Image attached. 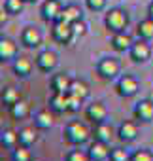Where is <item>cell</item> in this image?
Instances as JSON below:
<instances>
[{
  "label": "cell",
  "instance_id": "1",
  "mask_svg": "<svg viewBox=\"0 0 153 161\" xmlns=\"http://www.w3.org/2000/svg\"><path fill=\"white\" fill-rule=\"evenodd\" d=\"M104 23H106V29L112 31V32H121L127 29L129 25V15L125 10L121 8H112L106 12V17H104Z\"/></svg>",
  "mask_w": 153,
  "mask_h": 161
},
{
  "label": "cell",
  "instance_id": "2",
  "mask_svg": "<svg viewBox=\"0 0 153 161\" xmlns=\"http://www.w3.org/2000/svg\"><path fill=\"white\" fill-rule=\"evenodd\" d=\"M64 138L70 144H74V146H82L83 142H87L89 131H87V127L82 121H70L64 127Z\"/></svg>",
  "mask_w": 153,
  "mask_h": 161
},
{
  "label": "cell",
  "instance_id": "3",
  "mask_svg": "<svg viewBox=\"0 0 153 161\" xmlns=\"http://www.w3.org/2000/svg\"><path fill=\"white\" fill-rule=\"evenodd\" d=\"M138 91H140V82H138L134 76H129L127 74V76H121L119 78V82H117V93H119V97L130 99Z\"/></svg>",
  "mask_w": 153,
  "mask_h": 161
},
{
  "label": "cell",
  "instance_id": "4",
  "mask_svg": "<svg viewBox=\"0 0 153 161\" xmlns=\"http://www.w3.org/2000/svg\"><path fill=\"white\" fill-rule=\"evenodd\" d=\"M129 55L134 63H145L151 57V46L147 44V40L138 38L136 42H132V46L129 49Z\"/></svg>",
  "mask_w": 153,
  "mask_h": 161
},
{
  "label": "cell",
  "instance_id": "5",
  "mask_svg": "<svg viewBox=\"0 0 153 161\" xmlns=\"http://www.w3.org/2000/svg\"><path fill=\"white\" fill-rule=\"evenodd\" d=\"M119 70H121L119 63H117L115 59H112V57H104V59H100V61L97 63V72H98L102 78H106V80L117 78V76H119Z\"/></svg>",
  "mask_w": 153,
  "mask_h": 161
},
{
  "label": "cell",
  "instance_id": "6",
  "mask_svg": "<svg viewBox=\"0 0 153 161\" xmlns=\"http://www.w3.org/2000/svg\"><path fill=\"white\" fill-rule=\"evenodd\" d=\"M59 64V59H57V53L51 51V49H44L38 53L36 57V66L42 70V72H53Z\"/></svg>",
  "mask_w": 153,
  "mask_h": 161
},
{
  "label": "cell",
  "instance_id": "7",
  "mask_svg": "<svg viewBox=\"0 0 153 161\" xmlns=\"http://www.w3.org/2000/svg\"><path fill=\"white\" fill-rule=\"evenodd\" d=\"M61 2L59 0H44V4L40 8V14H42V19L47 21V23H55L59 17H61Z\"/></svg>",
  "mask_w": 153,
  "mask_h": 161
},
{
  "label": "cell",
  "instance_id": "8",
  "mask_svg": "<svg viewBox=\"0 0 153 161\" xmlns=\"http://www.w3.org/2000/svg\"><path fill=\"white\" fill-rule=\"evenodd\" d=\"M53 38L61 44H70V40L74 38V32H72V25L66 23V21H55L53 23Z\"/></svg>",
  "mask_w": 153,
  "mask_h": 161
},
{
  "label": "cell",
  "instance_id": "9",
  "mask_svg": "<svg viewBox=\"0 0 153 161\" xmlns=\"http://www.w3.org/2000/svg\"><path fill=\"white\" fill-rule=\"evenodd\" d=\"M110 152L112 150H110L108 142H102V140H95L87 148V153H89L91 161H106L110 157Z\"/></svg>",
  "mask_w": 153,
  "mask_h": 161
},
{
  "label": "cell",
  "instance_id": "10",
  "mask_svg": "<svg viewBox=\"0 0 153 161\" xmlns=\"http://www.w3.org/2000/svg\"><path fill=\"white\" fill-rule=\"evenodd\" d=\"M134 118L140 121H151L153 119V101L142 99L134 106Z\"/></svg>",
  "mask_w": 153,
  "mask_h": 161
},
{
  "label": "cell",
  "instance_id": "11",
  "mask_svg": "<svg viewBox=\"0 0 153 161\" xmlns=\"http://www.w3.org/2000/svg\"><path fill=\"white\" fill-rule=\"evenodd\" d=\"M17 59V44L10 38L0 40V63L6 61H15Z\"/></svg>",
  "mask_w": 153,
  "mask_h": 161
},
{
  "label": "cell",
  "instance_id": "12",
  "mask_svg": "<svg viewBox=\"0 0 153 161\" xmlns=\"http://www.w3.org/2000/svg\"><path fill=\"white\" fill-rule=\"evenodd\" d=\"M21 42L27 47H38L42 44V32L36 27H25L21 32Z\"/></svg>",
  "mask_w": 153,
  "mask_h": 161
},
{
  "label": "cell",
  "instance_id": "13",
  "mask_svg": "<svg viewBox=\"0 0 153 161\" xmlns=\"http://www.w3.org/2000/svg\"><path fill=\"white\" fill-rule=\"evenodd\" d=\"M85 114H87V119H91L93 123H100V121H106L108 108L104 106V103H93L87 106Z\"/></svg>",
  "mask_w": 153,
  "mask_h": 161
},
{
  "label": "cell",
  "instance_id": "14",
  "mask_svg": "<svg viewBox=\"0 0 153 161\" xmlns=\"http://www.w3.org/2000/svg\"><path fill=\"white\" fill-rule=\"evenodd\" d=\"M61 21H66V23H76V21H80V19H83V12H82V8L78 6V4H66L62 10H61V17H59ZM57 19V21H59Z\"/></svg>",
  "mask_w": 153,
  "mask_h": 161
},
{
  "label": "cell",
  "instance_id": "15",
  "mask_svg": "<svg viewBox=\"0 0 153 161\" xmlns=\"http://www.w3.org/2000/svg\"><path fill=\"white\" fill-rule=\"evenodd\" d=\"M117 135H119V138H121L123 142H132V140H136V136H138V125H136L134 121H123V123L119 125Z\"/></svg>",
  "mask_w": 153,
  "mask_h": 161
},
{
  "label": "cell",
  "instance_id": "16",
  "mask_svg": "<svg viewBox=\"0 0 153 161\" xmlns=\"http://www.w3.org/2000/svg\"><path fill=\"white\" fill-rule=\"evenodd\" d=\"M112 46H113L115 51H129L130 46H132V38H130V34H127L125 31L113 32V36H112Z\"/></svg>",
  "mask_w": 153,
  "mask_h": 161
},
{
  "label": "cell",
  "instance_id": "17",
  "mask_svg": "<svg viewBox=\"0 0 153 161\" xmlns=\"http://www.w3.org/2000/svg\"><path fill=\"white\" fill-rule=\"evenodd\" d=\"M70 84H72V78H70L68 74H64V72L55 74V76L51 78V87H53L55 93H68Z\"/></svg>",
  "mask_w": 153,
  "mask_h": 161
},
{
  "label": "cell",
  "instance_id": "18",
  "mask_svg": "<svg viewBox=\"0 0 153 161\" xmlns=\"http://www.w3.org/2000/svg\"><path fill=\"white\" fill-rule=\"evenodd\" d=\"M13 72L19 76V78H27L30 76L32 72V61L29 57H17L13 61Z\"/></svg>",
  "mask_w": 153,
  "mask_h": 161
},
{
  "label": "cell",
  "instance_id": "19",
  "mask_svg": "<svg viewBox=\"0 0 153 161\" xmlns=\"http://www.w3.org/2000/svg\"><path fill=\"white\" fill-rule=\"evenodd\" d=\"M34 127L36 129H51L53 127V114L49 110H38L34 114Z\"/></svg>",
  "mask_w": 153,
  "mask_h": 161
},
{
  "label": "cell",
  "instance_id": "20",
  "mask_svg": "<svg viewBox=\"0 0 153 161\" xmlns=\"http://www.w3.org/2000/svg\"><path fill=\"white\" fill-rule=\"evenodd\" d=\"M49 106L55 112H68V93H53L49 99Z\"/></svg>",
  "mask_w": 153,
  "mask_h": 161
},
{
  "label": "cell",
  "instance_id": "21",
  "mask_svg": "<svg viewBox=\"0 0 153 161\" xmlns=\"http://www.w3.org/2000/svg\"><path fill=\"white\" fill-rule=\"evenodd\" d=\"M70 95H76V97H80V99H87L89 97V87L85 82H82V80H72V84H70V89H68Z\"/></svg>",
  "mask_w": 153,
  "mask_h": 161
},
{
  "label": "cell",
  "instance_id": "22",
  "mask_svg": "<svg viewBox=\"0 0 153 161\" xmlns=\"http://www.w3.org/2000/svg\"><path fill=\"white\" fill-rule=\"evenodd\" d=\"M10 114H12L15 119H25V118L30 114V104L25 103V101H17L15 104L10 106Z\"/></svg>",
  "mask_w": 153,
  "mask_h": 161
},
{
  "label": "cell",
  "instance_id": "23",
  "mask_svg": "<svg viewBox=\"0 0 153 161\" xmlns=\"http://www.w3.org/2000/svg\"><path fill=\"white\" fill-rule=\"evenodd\" d=\"M36 138H38V135H36V129H34V127H23V129L19 131V144H21V146L30 148V146L36 142Z\"/></svg>",
  "mask_w": 153,
  "mask_h": 161
},
{
  "label": "cell",
  "instance_id": "24",
  "mask_svg": "<svg viewBox=\"0 0 153 161\" xmlns=\"http://www.w3.org/2000/svg\"><path fill=\"white\" fill-rule=\"evenodd\" d=\"M136 32H138V38H144V40H151L153 38V19H144V21H140L138 23V27H136Z\"/></svg>",
  "mask_w": 153,
  "mask_h": 161
},
{
  "label": "cell",
  "instance_id": "25",
  "mask_svg": "<svg viewBox=\"0 0 153 161\" xmlns=\"http://www.w3.org/2000/svg\"><path fill=\"white\" fill-rule=\"evenodd\" d=\"M112 138V127L106 121L95 123V140H102V142H110Z\"/></svg>",
  "mask_w": 153,
  "mask_h": 161
},
{
  "label": "cell",
  "instance_id": "26",
  "mask_svg": "<svg viewBox=\"0 0 153 161\" xmlns=\"http://www.w3.org/2000/svg\"><path fill=\"white\" fill-rule=\"evenodd\" d=\"M25 0H4V12L8 15H19L25 8Z\"/></svg>",
  "mask_w": 153,
  "mask_h": 161
},
{
  "label": "cell",
  "instance_id": "27",
  "mask_svg": "<svg viewBox=\"0 0 153 161\" xmlns=\"http://www.w3.org/2000/svg\"><path fill=\"white\" fill-rule=\"evenodd\" d=\"M17 101H21V97H19V91H17L15 87H6V89L2 91V103H4V104L12 106V104H15Z\"/></svg>",
  "mask_w": 153,
  "mask_h": 161
},
{
  "label": "cell",
  "instance_id": "28",
  "mask_svg": "<svg viewBox=\"0 0 153 161\" xmlns=\"http://www.w3.org/2000/svg\"><path fill=\"white\" fill-rule=\"evenodd\" d=\"M2 144L8 146V148L19 146V133H17V131H12V129L4 131V133H2Z\"/></svg>",
  "mask_w": 153,
  "mask_h": 161
},
{
  "label": "cell",
  "instance_id": "29",
  "mask_svg": "<svg viewBox=\"0 0 153 161\" xmlns=\"http://www.w3.org/2000/svg\"><path fill=\"white\" fill-rule=\"evenodd\" d=\"M12 157H13V161H32V153L29 152L27 146H21V144L13 148Z\"/></svg>",
  "mask_w": 153,
  "mask_h": 161
},
{
  "label": "cell",
  "instance_id": "30",
  "mask_svg": "<svg viewBox=\"0 0 153 161\" xmlns=\"http://www.w3.org/2000/svg\"><path fill=\"white\" fill-rule=\"evenodd\" d=\"M110 161H130V153L125 148H113L110 152Z\"/></svg>",
  "mask_w": 153,
  "mask_h": 161
},
{
  "label": "cell",
  "instance_id": "31",
  "mask_svg": "<svg viewBox=\"0 0 153 161\" xmlns=\"http://www.w3.org/2000/svg\"><path fill=\"white\" fill-rule=\"evenodd\" d=\"M66 161H91L89 153L83 152V150H72L68 155H66Z\"/></svg>",
  "mask_w": 153,
  "mask_h": 161
},
{
  "label": "cell",
  "instance_id": "32",
  "mask_svg": "<svg viewBox=\"0 0 153 161\" xmlns=\"http://www.w3.org/2000/svg\"><path fill=\"white\" fill-rule=\"evenodd\" d=\"M130 161H153V152L149 150H136L130 153Z\"/></svg>",
  "mask_w": 153,
  "mask_h": 161
},
{
  "label": "cell",
  "instance_id": "33",
  "mask_svg": "<svg viewBox=\"0 0 153 161\" xmlns=\"http://www.w3.org/2000/svg\"><path fill=\"white\" fill-rule=\"evenodd\" d=\"M72 32H74V38H82V36H85V34H87V25H85V21L80 19V21L72 23Z\"/></svg>",
  "mask_w": 153,
  "mask_h": 161
},
{
  "label": "cell",
  "instance_id": "34",
  "mask_svg": "<svg viewBox=\"0 0 153 161\" xmlns=\"http://www.w3.org/2000/svg\"><path fill=\"white\" fill-rule=\"evenodd\" d=\"M82 104H83V99L68 93V112H78L82 108Z\"/></svg>",
  "mask_w": 153,
  "mask_h": 161
},
{
  "label": "cell",
  "instance_id": "35",
  "mask_svg": "<svg viewBox=\"0 0 153 161\" xmlns=\"http://www.w3.org/2000/svg\"><path fill=\"white\" fill-rule=\"evenodd\" d=\"M106 2L108 0H85V4L91 12H102L106 8Z\"/></svg>",
  "mask_w": 153,
  "mask_h": 161
},
{
  "label": "cell",
  "instance_id": "36",
  "mask_svg": "<svg viewBox=\"0 0 153 161\" xmlns=\"http://www.w3.org/2000/svg\"><path fill=\"white\" fill-rule=\"evenodd\" d=\"M147 17L153 19V2H149V6H147Z\"/></svg>",
  "mask_w": 153,
  "mask_h": 161
},
{
  "label": "cell",
  "instance_id": "37",
  "mask_svg": "<svg viewBox=\"0 0 153 161\" xmlns=\"http://www.w3.org/2000/svg\"><path fill=\"white\" fill-rule=\"evenodd\" d=\"M2 129H4V116L0 114V131H2Z\"/></svg>",
  "mask_w": 153,
  "mask_h": 161
},
{
  "label": "cell",
  "instance_id": "38",
  "mask_svg": "<svg viewBox=\"0 0 153 161\" xmlns=\"http://www.w3.org/2000/svg\"><path fill=\"white\" fill-rule=\"evenodd\" d=\"M4 36H2V25H0V40H2Z\"/></svg>",
  "mask_w": 153,
  "mask_h": 161
},
{
  "label": "cell",
  "instance_id": "39",
  "mask_svg": "<svg viewBox=\"0 0 153 161\" xmlns=\"http://www.w3.org/2000/svg\"><path fill=\"white\" fill-rule=\"evenodd\" d=\"M32 161H42V159L40 157H32Z\"/></svg>",
  "mask_w": 153,
  "mask_h": 161
},
{
  "label": "cell",
  "instance_id": "40",
  "mask_svg": "<svg viewBox=\"0 0 153 161\" xmlns=\"http://www.w3.org/2000/svg\"><path fill=\"white\" fill-rule=\"evenodd\" d=\"M25 2H38V0H25Z\"/></svg>",
  "mask_w": 153,
  "mask_h": 161
}]
</instances>
